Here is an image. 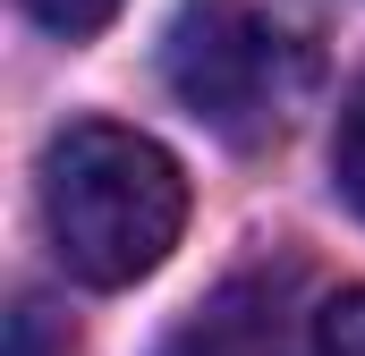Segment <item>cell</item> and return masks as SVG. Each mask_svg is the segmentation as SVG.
<instances>
[{"label": "cell", "mask_w": 365, "mask_h": 356, "mask_svg": "<svg viewBox=\"0 0 365 356\" xmlns=\"http://www.w3.org/2000/svg\"><path fill=\"white\" fill-rule=\"evenodd\" d=\"M43 229L86 288H128L187 229V170L119 119H77L43 145Z\"/></svg>", "instance_id": "6da1fadb"}, {"label": "cell", "mask_w": 365, "mask_h": 356, "mask_svg": "<svg viewBox=\"0 0 365 356\" xmlns=\"http://www.w3.org/2000/svg\"><path fill=\"white\" fill-rule=\"evenodd\" d=\"M162 77L221 145L255 153L297 119L314 85V51L255 0H187L162 34Z\"/></svg>", "instance_id": "7a4b0ae2"}, {"label": "cell", "mask_w": 365, "mask_h": 356, "mask_svg": "<svg viewBox=\"0 0 365 356\" xmlns=\"http://www.w3.org/2000/svg\"><path fill=\"white\" fill-rule=\"evenodd\" d=\"M162 356H289V288L264 280V271L212 288L179 331L162 340Z\"/></svg>", "instance_id": "3957f363"}, {"label": "cell", "mask_w": 365, "mask_h": 356, "mask_svg": "<svg viewBox=\"0 0 365 356\" xmlns=\"http://www.w3.org/2000/svg\"><path fill=\"white\" fill-rule=\"evenodd\" d=\"M306 356H365V288H340V297L314 314Z\"/></svg>", "instance_id": "277c9868"}, {"label": "cell", "mask_w": 365, "mask_h": 356, "mask_svg": "<svg viewBox=\"0 0 365 356\" xmlns=\"http://www.w3.org/2000/svg\"><path fill=\"white\" fill-rule=\"evenodd\" d=\"M331 178H340L349 212L365 221V85L349 93V110H340V136H331Z\"/></svg>", "instance_id": "5b68a950"}, {"label": "cell", "mask_w": 365, "mask_h": 356, "mask_svg": "<svg viewBox=\"0 0 365 356\" xmlns=\"http://www.w3.org/2000/svg\"><path fill=\"white\" fill-rule=\"evenodd\" d=\"M34 26H51V34H68V43H86V34H102L110 17H119V0H17Z\"/></svg>", "instance_id": "8992f818"}, {"label": "cell", "mask_w": 365, "mask_h": 356, "mask_svg": "<svg viewBox=\"0 0 365 356\" xmlns=\"http://www.w3.org/2000/svg\"><path fill=\"white\" fill-rule=\"evenodd\" d=\"M17 356H51V314L43 305H17Z\"/></svg>", "instance_id": "52a82bcc"}]
</instances>
